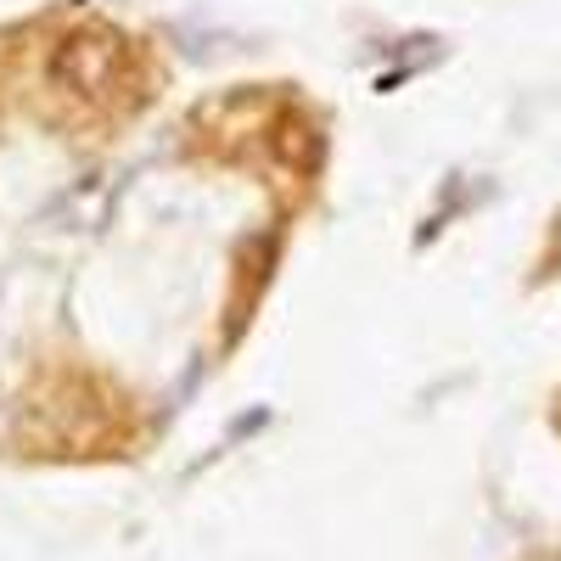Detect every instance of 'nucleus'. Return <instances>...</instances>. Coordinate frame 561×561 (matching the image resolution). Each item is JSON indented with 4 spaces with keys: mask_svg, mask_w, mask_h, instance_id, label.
Returning <instances> with one entry per match:
<instances>
[{
    "mask_svg": "<svg viewBox=\"0 0 561 561\" xmlns=\"http://www.w3.org/2000/svg\"><path fill=\"white\" fill-rule=\"evenodd\" d=\"M180 135H185V158L253 174L280 214H293L314 197L325 129L320 113L293 84H237L219 102H203Z\"/></svg>",
    "mask_w": 561,
    "mask_h": 561,
    "instance_id": "obj_3",
    "label": "nucleus"
},
{
    "mask_svg": "<svg viewBox=\"0 0 561 561\" xmlns=\"http://www.w3.org/2000/svg\"><path fill=\"white\" fill-rule=\"evenodd\" d=\"M523 561H561V534H556V539H545V545H534Z\"/></svg>",
    "mask_w": 561,
    "mask_h": 561,
    "instance_id": "obj_4",
    "label": "nucleus"
},
{
    "mask_svg": "<svg viewBox=\"0 0 561 561\" xmlns=\"http://www.w3.org/2000/svg\"><path fill=\"white\" fill-rule=\"evenodd\" d=\"M163 57L135 28L62 7L0 39V96L62 140H113L147 118Z\"/></svg>",
    "mask_w": 561,
    "mask_h": 561,
    "instance_id": "obj_1",
    "label": "nucleus"
},
{
    "mask_svg": "<svg viewBox=\"0 0 561 561\" xmlns=\"http://www.w3.org/2000/svg\"><path fill=\"white\" fill-rule=\"evenodd\" d=\"M7 449L23 460H124L152 438V415L135 388L84 354H39L7 404Z\"/></svg>",
    "mask_w": 561,
    "mask_h": 561,
    "instance_id": "obj_2",
    "label": "nucleus"
},
{
    "mask_svg": "<svg viewBox=\"0 0 561 561\" xmlns=\"http://www.w3.org/2000/svg\"><path fill=\"white\" fill-rule=\"evenodd\" d=\"M550 427H556V438H561V388L550 393Z\"/></svg>",
    "mask_w": 561,
    "mask_h": 561,
    "instance_id": "obj_5",
    "label": "nucleus"
}]
</instances>
